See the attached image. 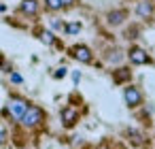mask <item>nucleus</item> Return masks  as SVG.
<instances>
[{
    "label": "nucleus",
    "mask_w": 155,
    "mask_h": 149,
    "mask_svg": "<svg viewBox=\"0 0 155 149\" xmlns=\"http://www.w3.org/2000/svg\"><path fill=\"white\" fill-rule=\"evenodd\" d=\"M64 30H66V34H77V32H81V24H66Z\"/></svg>",
    "instance_id": "12"
},
{
    "label": "nucleus",
    "mask_w": 155,
    "mask_h": 149,
    "mask_svg": "<svg viewBox=\"0 0 155 149\" xmlns=\"http://www.w3.org/2000/svg\"><path fill=\"white\" fill-rule=\"evenodd\" d=\"M43 121H45V111H43L41 107H34V104H30L28 111H26V115L21 117V124H24L26 128H36V126H41Z\"/></svg>",
    "instance_id": "1"
},
{
    "label": "nucleus",
    "mask_w": 155,
    "mask_h": 149,
    "mask_svg": "<svg viewBox=\"0 0 155 149\" xmlns=\"http://www.w3.org/2000/svg\"><path fill=\"white\" fill-rule=\"evenodd\" d=\"M62 121H64V126H66V128H72V126L79 121V111H77V109H72V107L62 109Z\"/></svg>",
    "instance_id": "7"
},
{
    "label": "nucleus",
    "mask_w": 155,
    "mask_h": 149,
    "mask_svg": "<svg viewBox=\"0 0 155 149\" xmlns=\"http://www.w3.org/2000/svg\"><path fill=\"white\" fill-rule=\"evenodd\" d=\"M53 77H55V79H62V77H66V68H58Z\"/></svg>",
    "instance_id": "16"
},
{
    "label": "nucleus",
    "mask_w": 155,
    "mask_h": 149,
    "mask_svg": "<svg viewBox=\"0 0 155 149\" xmlns=\"http://www.w3.org/2000/svg\"><path fill=\"white\" fill-rule=\"evenodd\" d=\"M123 100H125V104H127L130 109H136V107L142 104V92H140L136 85H127V87L123 90Z\"/></svg>",
    "instance_id": "3"
},
{
    "label": "nucleus",
    "mask_w": 155,
    "mask_h": 149,
    "mask_svg": "<svg viewBox=\"0 0 155 149\" xmlns=\"http://www.w3.org/2000/svg\"><path fill=\"white\" fill-rule=\"evenodd\" d=\"M125 17H127V13H125V11H110L106 19H108V24H110V26H119V24H123V19H125Z\"/></svg>",
    "instance_id": "9"
},
{
    "label": "nucleus",
    "mask_w": 155,
    "mask_h": 149,
    "mask_svg": "<svg viewBox=\"0 0 155 149\" xmlns=\"http://www.w3.org/2000/svg\"><path fill=\"white\" fill-rule=\"evenodd\" d=\"M5 138H7V130H5V126L0 124V145L5 143Z\"/></svg>",
    "instance_id": "15"
},
{
    "label": "nucleus",
    "mask_w": 155,
    "mask_h": 149,
    "mask_svg": "<svg viewBox=\"0 0 155 149\" xmlns=\"http://www.w3.org/2000/svg\"><path fill=\"white\" fill-rule=\"evenodd\" d=\"M11 81H13V83H21L24 79H21V75H17V73H11Z\"/></svg>",
    "instance_id": "17"
},
{
    "label": "nucleus",
    "mask_w": 155,
    "mask_h": 149,
    "mask_svg": "<svg viewBox=\"0 0 155 149\" xmlns=\"http://www.w3.org/2000/svg\"><path fill=\"white\" fill-rule=\"evenodd\" d=\"M127 134L132 136V141H134L136 145H140V143H142V136H140L138 132H134V130H127Z\"/></svg>",
    "instance_id": "14"
},
{
    "label": "nucleus",
    "mask_w": 155,
    "mask_h": 149,
    "mask_svg": "<svg viewBox=\"0 0 155 149\" xmlns=\"http://www.w3.org/2000/svg\"><path fill=\"white\" fill-rule=\"evenodd\" d=\"M130 70L127 68H119V70H115L113 73V79H115V83H125V81H130Z\"/></svg>",
    "instance_id": "10"
},
{
    "label": "nucleus",
    "mask_w": 155,
    "mask_h": 149,
    "mask_svg": "<svg viewBox=\"0 0 155 149\" xmlns=\"http://www.w3.org/2000/svg\"><path fill=\"white\" fill-rule=\"evenodd\" d=\"M70 56L74 60L83 62V64H89L94 60V53H91V49L87 45H74V47H70Z\"/></svg>",
    "instance_id": "4"
},
{
    "label": "nucleus",
    "mask_w": 155,
    "mask_h": 149,
    "mask_svg": "<svg viewBox=\"0 0 155 149\" xmlns=\"http://www.w3.org/2000/svg\"><path fill=\"white\" fill-rule=\"evenodd\" d=\"M74 2H77V0H62V5H64V7H72Z\"/></svg>",
    "instance_id": "18"
},
{
    "label": "nucleus",
    "mask_w": 155,
    "mask_h": 149,
    "mask_svg": "<svg viewBox=\"0 0 155 149\" xmlns=\"http://www.w3.org/2000/svg\"><path fill=\"white\" fill-rule=\"evenodd\" d=\"M45 9L47 11H62L64 5H62V0H45Z\"/></svg>",
    "instance_id": "11"
},
{
    "label": "nucleus",
    "mask_w": 155,
    "mask_h": 149,
    "mask_svg": "<svg viewBox=\"0 0 155 149\" xmlns=\"http://www.w3.org/2000/svg\"><path fill=\"white\" fill-rule=\"evenodd\" d=\"M21 13L24 15H28V17H32V15H36L38 13V0H21Z\"/></svg>",
    "instance_id": "8"
},
{
    "label": "nucleus",
    "mask_w": 155,
    "mask_h": 149,
    "mask_svg": "<svg viewBox=\"0 0 155 149\" xmlns=\"http://www.w3.org/2000/svg\"><path fill=\"white\" fill-rule=\"evenodd\" d=\"M28 100H24V98H19V96H15V98H11L9 100V104H7V113L13 117V119H19L21 121V117L26 115V111H28Z\"/></svg>",
    "instance_id": "2"
},
{
    "label": "nucleus",
    "mask_w": 155,
    "mask_h": 149,
    "mask_svg": "<svg viewBox=\"0 0 155 149\" xmlns=\"http://www.w3.org/2000/svg\"><path fill=\"white\" fill-rule=\"evenodd\" d=\"M153 11H155L153 0H142V2H138V7H136V15L142 17V19H151L153 17Z\"/></svg>",
    "instance_id": "6"
},
{
    "label": "nucleus",
    "mask_w": 155,
    "mask_h": 149,
    "mask_svg": "<svg viewBox=\"0 0 155 149\" xmlns=\"http://www.w3.org/2000/svg\"><path fill=\"white\" fill-rule=\"evenodd\" d=\"M127 58H130V62L136 64V66H142V64H149V62H151V56H149L144 49H140V47H130Z\"/></svg>",
    "instance_id": "5"
},
{
    "label": "nucleus",
    "mask_w": 155,
    "mask_h": 149,
    "mask_svg": "<svg viewBox=\"0 0 155 149\" xmlns=\"http://www.w3.org/2000/svg\"><path fill=\"white\" fill-rule=\"evenodd\" d=\"M41 41H43L45 45H53V41H55V39H53V34H51V32H43V34H41Z\"/></svg>",
    "instance_id": "13"
}]
</instances>
